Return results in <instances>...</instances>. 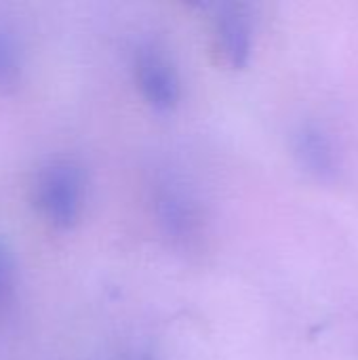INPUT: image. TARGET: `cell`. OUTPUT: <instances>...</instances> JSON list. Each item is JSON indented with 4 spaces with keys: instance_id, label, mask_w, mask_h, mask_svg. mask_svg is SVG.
Segmentation results:
<instances>
[{
    "instance_id": "6da1fadb",
    "label": "cell",
    "mask_w": 358,
    "mask_h": 360,
    "mask_svg": "<svg viewBox=\"0 0 358 360\" xmlns=\"http://www.w3.org/2000/svg\"><path fill=\"white\" fill-rule=\"evenodd\" d=\"M38 213L57 230L72 228L82 213L84 205V175L82 169L70 158L49 160L36 173L32 188Z\"/></svg>"
},
{
    "instance_id": "277c9868",
    "label": "cell",
    "mask_w": 358,
    "mask_h": 360,
    "mask_svg": "<svg viewBox=\"0 0 358 360\" xmlns=\"http://www.w3.org/2000/svg\"><path fill=\"white\" fill-rule=\"evenodd\" d=\"M215 44L230 68H245L253 53V19L243 4H215Z\"/></svg>"
},
{
    "instance_id": "52a82bcc",
    "label": "cell",
    "mask_w": 358,
    "mask_h": 360,
    "mask_svg": "<svg viewBox=\"0 0 358 360\" xmlns=\"http://www.w3.org/2000/svg\"><path fill=\"white\" fill-rule=\"evenodd\" d=\"M15 289V262L6 240L0 236V308L8 304Z\"/></svg>"
},
{
    "instance_id": "8992f818",
    "label": "cell",
    "mask_w": 358,
    "mask_h": 360,
    "mask_svg": "<svg viewBox=\"0 0 358 360\" xmlns=\"http://www.w3.org/2000/svg\"><path fill=\"white\" fill-rule=\"evenodd\" d=\"M23 74V49L17 34L0 23V93L13 91Z\"/></svg>"
},
{
    "instance_id": "5b68a950",
    "label": "cell",
    "mask_w": 358,
    "mask_h": 360,
    "mask_svg": "<svg viewBox=\"0 0 358 360\" xmlns=\"http://www.w3.org/2000/svg\"><path fill=\"white\" fill-rule=\"evenodd\" d=\"M156 215L162 232L173 238L177 245L192 247L194 240L200 236L203 215L196 202L177 188H165L156 196Z\"/></svg>"
},
{
    "instance_id": "7a4b0ae2",
    "label": "cell",
    "mask_w": 358,
    "mask_h": 360,
    "mask_svg": "<svg viewBox=\"0 0 358 360\" xmlns=\"http://www.w3.org/2000/svg\"><path fill=\"white\" fill-rule=\"evenodd\" d=\"M135 82L141 97L158 112L175 110L181 99L177 68L156 44H143L135 53Z\"/></svg>"
},
{
    "instance_id": "3957f363",
    "label": "cell",
    "mask_w": 358,
    "mask_h": 360,
    "mask_svg": "<svg viewBox=\"0 0 358 360\" xmlns=\"http://www.w3.org/2000/svg\"><path fill=\"white\" fill-rule=\"evenodd\" d=\"M291 152L298 165L319 181H335L342 173V150L321 122L306 120L298 124L291 135Z\"/></svg>"
}]
</instances>
